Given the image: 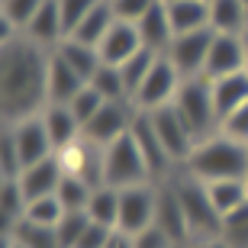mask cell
Segmentation results:
<instances>
[{
  "label": "cell",
  "instance_id": "cell-1",
  "mask_svg": "<svg viewBox=\"0 0 248 248\" xmlns=\"http://www.w3.org/2000/svg\"><path fill=\"white\" fill-rule=\"evenodd\" d=\"M48 48L29 42L23 32L3 42L0 52V97H3V126L39 116L48 107Z\"/></svg>",
  "mask_w": 248,
  "mask_h": 248
},
{
  "label": "cell",
  "instance_id": "cell-2",
  "mask_svg": "<svg viewBox=\"0 0 248 248\" xmlns=\"http://www.w3.org/2000/svg\"><path fill=\"white\" fill-rule=\"evenodd\" d=\"M181 171H187L203 184L226 181V177H248V145L239 139H229L226 132H213L197 142L193 155Z\"/></svg>",
  "mask_w": 248,
  "mask_h": 248
},
{
  "label": "cell",
  "instance_id": "cell-3",
  "mask_svg": "<svg viewBox=\"0 0 248 248\" xmlns=\"http://www.w3.org/2000/svg\"><path fill=\"white\" fill-rule=\"evenodd\" d=\"M174 181V190H177V200L184 206V216H187V226H190V235L193 242L197 239H216L222 229V216L216 213L210 193H206V184L190 177L187 171L171 177Z\"/></svg>",
  "mask_w": 248,
  "mask_h": 248
},
{
  "label": "cell",
  "instance_id": "cell-4",
  "mask_svg": "<svg viewBox=\"0 0 248 248\" xmlns=\"http://www.w3.org/2000/svg\"><path fill=\"white\" fill-rule=\"evenodd\" d=\"M103 181L110 187H116V190L139 187V184H155L145 158H142L136 139H132V132L120 136L116 142H110V145L103 148Z\"/></svg>",
  "mask_w": 248,
  "mask_h": 248
},
{
  "label": "cell",
  "instance_id": "cell-5",
  "mask_svg": "<svg viewBox=\"0 0 248 248\" xmlns=\"http://www.w3.org/2000/svg\"><path fill=\"white\" fill-rule=\"evenodd\" d=\"M174 110L190 126L197 142L213 136V132H219V116H216V107H213V91H210L206 78H187L181 84V91L174 97Z\"/></svg>",
  "mask_w": 248,
  "mask_h": 248
},
{
  "label": "cell",
  "instance_id": "cell-6",
  "mask_svg": "<svg viewBox=\"0 0 248 248\" xmlns=\"http://www.w3.org/2000/svg\"><path fill=\"white\" fill-rule=\"evenodd\" d=\"M181 84H184V78L171 64V58L158 55V62L152 64V71L145 74V81L139 84V91L132 93V107L139 113H155L161 107H171L177 91H181Z\"/></svg>",
  "mask_w": 248,
  "mask_h": 248
},
{
  "label": "cell",
  "instance_id": "cell-7",
  "mask_svg": "<svg viewBox=\"0 0 248 248\" xmlns=\"http://www.w3.org/2000/svg\"><path fill=\"white\" fill-rule=\"evenodd\" d=\"M155 206H158V184H139L120 190V219L116 232L123 235H139L155 222Z\"/></svg>",
  "mask_w": 248,
  "mask_h": 248
},
{
  "label": "cell",
  "instance_id": "cell-8",
  "mask_svg": "<svg viewBox=\"0 0 248 248\" xmlns=\"http://www.w3.org/2000/svg\"><path fill=\"white\" fill-rule=\"evenodd\" d=\"M152 116V126H155L158 139H161V145H165L168 158L174 161V168H184L187 158L193 155V148H197V136L190 132L184 120H181V113L174 110V103L171 107H161V110L148 113Z\"/></svg>",
  "mask_w": 248,
  "mask_h": 248
},
{
  "label": "cell",
  "instance_id": "cell-9",
  "mask_svg": "<svg viewBox=\"0 0 248 248\" xmlns=\"http://www.w3.org/2000/svg\"><path fill=\"white\" fill-rule=\"evenodd\" d=\"M213 39H216V32L206 26V29H197V32H181V36H174V42L168 46L165 55L171 58V64L181 71L184 81L187 78H203V64H206Z\"/></svg>",
  "mask_w": 248,
  "mask_h": 248
},
{
  "label": "cell",
  "instance_id": "cell-10",
  "mask_svg": "<svg viewBox=\"0 0 248 248\" xmlns=\"http://www.w3.org/2000/svg\"><path fill=\"white\" fill-rule=\"evenodd\" d=\"M248 68V46L245 36H235V32H216L210 46V55L203 64V78L206 81H219L226 74L245 71Z\"/></svg>",
  "mask_w": 248,
  "mask_h": 248
},
{
  "label": "cell",
  "instance_id": "cell-11",
  "mask_svg": "<svg viewBox=\"0 0 248 248\" xmlns=\"http://www.w3.org/2000/svg\"><path fill=\"white\" fill-rule=\"evenodd\" d=\"M132 116H136V107L132 103H116V100H107L97 110L87 126H84V139L97 148H107L110 142H116L120 136H126L129 126H132Z\"/></svg>",
  "mask_w": 248,
  "mask_h": 248
},
{
  "label": "cell",
  "instance_id": "cell-12",
  "mask_svg": "<svg viewBox=\"0 0 248 248\" xmlns=\"http://www.w3.org/2000/svg\"><path fill=\"white\" fill-rule=\"evenodd\" d=\"M7 129H10V136H13V142H16L23 171L55 155V145H52V139H48V129H46V123H42V113H39V116H26V120L13 123V126H7Z\"/></svg>",
  "mask_w": 248,
  "mask_h": 248
},
{
  "label": "cell",
  "instance_id": "cell-13",
  "mask_svg": "<svg viewBox=\"0 0 248 248\" xmlns=\"http://www.w3.org/2000/svg\"><path fill=\"white\" fill-rule=\"evenodd\" d=\"M129 132H132V139H136L139 152H142V158H145L148 171H152V181H155V184H158V181H168V177H171L168 171L174 168V161L168 158L165 145H161V139H158L155 126H152V116H148V113H139V110H136Z\"/></svg>",
  "mask_w": 248,
  "mask_h": 248
},
{
  "label": "cell",
  "instance_id": "cell-14",
  "mask_svg": "<svg viewBox=\"0 0 248 248\" xmlns=\"http://www.w3.org/2000/svg\"><path fill=\"white\" fill-rule=\"evenodd\" d=\"M155 226L171 235L174 245H190L193 235H190V226H187V216H184V206L177 200V190H174V181H158V206H155Z\"/></svg>",
  "mask_w": 248,
  "mask_h": 248
},
{
  "label": "cell",
  "instance_id": "cell-15",
  "mask_svg": "<svg viewBox=\"0 0 248 248\" xmlns=\"http://www.w3.org/2000/svg\"><path fill=\"white\" fill-rule=\"evenodd\" d=\"M84 87H87V81L78 71H71V64L52 48V55H48V78H46L48 103H71Z\"/></svg>",
  "mask_w": 248,
  "mask_h": 248
},
{
  "label": "cell",
  "instance_id": "cell-16",
  "mask_svg": "<svg viewBox=\"0 0 248 248\" xmlns=\"http://www.w3.org/2000/svg\"><path fill=\"white\" fill-rule=\"evenodd\" d=\"M23 36L29 42H36L42 48H58L64 42V23H62V10H58V0H46L39 13L29 19V26L23 29Z\"/></svg>",
  "mask_w": 248,
  "mask_h": 248
},
{
  "label": "cell",
  "instance_id": "cell-17",
  "mask_svg": "<svg viewBox=\"0 0 248 248\" xmlns=\"http://www.w3.org/2000/svg\"><path fill=\"white\" fill-rule=\"evenodd\" d=\"M142 48V36H139L136 23H126V19H116L113 23V29L103 36V42L97 46V52H100L103 64H116L120 68L126 58H132Z\"/></svg>",
  "mask_w": 248,
  "mask_h": 248
},
{
  "label": "cell",
  "instance_id": "cell-18",
  "mask_svg": "<svg viewBox=\"0 0 248 248\" xmlns=\"http://www.w3.org/2000/svg\"><path fill=\"white\" fill-rule=\"evenodd\" d=\"M62 177H64V165H62L58 155H52V158H46V161H39V165L26 168V171L19 174V187H23L26 203L55 193L58 184H62Z\"/></svg>",
  "mask_w": 248,
  "mask_h": 248
},
{
  "label": "cell",
  "instance_id": "cell-19",
  "mask_svg": "<svg viewBox=\"0 0 248 248\" xmlns=\"http://www.w3.org/2000/svg\"><path fill=\"white\" fill-rule=\"evenodd\" d=\"M42 123H46L48 139H52V145H55V155L84 139V126L78 123V116L71 113L68 103H48L46 110H42Z\"/></svg>",
  "mask_w": 248,
  "mask_h": 248
},
{
  "label": "cell",
  "instance_id": "cell-20",
  "mask_svg": "<svg viewBox=\"0 0 248 248\" xmlns=\"http://www.w3.org/2000/svg\"><path fill=\"white\" fill-rule=\"evenodd\" d=\"M210 91H213V107H216V116H219V126H222L239 107L248 103V68L226 74L219 81H210Z\"/></svg>",
  "mask_w": 248,
  "mask_h": 248
},
{
  "label": "cell",
  "instance_id": "cell-21",
  "mask_svg": "<svg viewBox=\"0 0 248 248\" xmlns=\"http://www.w3.org/2000/svg\"><path fill=\"white\" fill-rule=\"evenodd\" d=\"M136 29H139V36H142V46L152 48V52H158V55H165L168 46L174 42V26H171L165 0H158L155 7L136 23Z\"/></svg>",
  "mask_w": 248,
  "mask_h": 248
},
{
  "label": "cell",
  "instance_id": "cell-22",
  "mask_svg": "<svg viewBox=\"0 0 248 248\" xmlns=\"http://www.w3.org/2000/svg\"><path fill=\"white\" fill-rule=\"evenodd\" d=\"M174 36L181 32H197L210 26V0H165Z\"/></svg>",
  "mask_w": 248,
  "mask_h": 248
},
{
  "label": "cell",
  "instance_id": "cell-23",
  "mask_svg": "<svg viewBox=\"0 0 248 248\" xmlns=\"http://www.w3.org/2000/svg\"><path fill=\"white\" fill-rule=\"evenodd\" d=\"M210 29L213 32H248V7L245 0H210Z\"/></svg>",
  "mask_w": 248,
  "mask_h": 248
},
{
  "label": "cell",
  "instance_id": "cell-24",
  "mask_svg": "<svg viewBox=\"0 0 248 248\" xmlns=\"http://www.w3.org/2000/svg\"><path fill=\"white\" fill-rule=\"evenodd\" d=\"M113 23H116V13H113L110 0H100V3L81 19V26L74 29L68 39H78V42H84V46H100L103 36L113 29Z\"/></svg>",
  "mask_w": 248,
  "mask_h": 248
},
{
  "label": "cell",
  "instance_id": "cell-25",
  "mask_svg": "<svg viewBox=\"0 0 248 248\" xmlns=\"http://www.w3.org/2000/svg\"><path fill=\"white\" fill-rule=\"evenodd\" d=\"M213 206L219 216H229L232 210H239L248 203V177H226V181H210L206 184Z\"/></svg>",
  "mask_w": 248,
  "mask_h": 248
},
{
  "label": "cell",
  "instance_id": "cell-26",
  "mask_svg": "<svg viewBox=\"0 0 248 248\" xmlns=\"http://www.w3.org/2000/svg\"><path fill=\"white\" fill-rule=\"evenodd\" d=\"M55 52L71 64V71H78L87 84H91L93 74L103 68V58H100V52H97V46H84V42H78V39H64Z\"/></svg>",
  "mask_w": 248,
  "mask_h": 248
},
{
  "label": "cell",
  "instance_id": "cell-27",
  "mask_svg": "<svg viewBox=\"0 0 248 248\" xmlns=\"http://www.w3.org/2000/svg\"><path fill=\"white\" fill-rule=\"evenodd\" d=\"M46 0H0V16H3V42L19 36L29 26V19L39 13Z\"/></svg>",
  "mask_w": 248,
  "mask_h": 248
},
{
  "label": "cell",
  "instance_id": "cell-28",
  "mask_svg": "<svg viewBox=\"0 0 248 248\" xmlns=\"http://www.w3.org/2000/svg\"><path fill=\"white\" fill-rule=\"evenodd\" d=\"M87 216L93 222H100V226H113L116 229V219H120V190L110 184L103 187H93L91 193V203H87Z\"/></svg>",
  "mask_w": 248,
  "mask_h": 248
},
{
  "label": "cell",
  "instance_id": "cell-29",
  "mask_svg": "<svg viewBox=\"0 0 248 248\" xmlns=\"http://www.w3.org/2000/svg\"><path fill=\"white\" fill-rule=\"evenodd\" d=\"M64 203L58 200L55 193H48V197H39V200H29L26 210H23V219L32 222V226H48V229H55L58 222L64 219Z\"/></svg>",
  "mask_w": 248,
  "mask_h": 248
},
{
  "label": "cell",
  "instance_id": "cell-30",
  "mask_svg": "<svg viewBox=\"0 0 248 248\" xmlns=\"http://www.w3.org/2000/svg\"><path fill=\"white\" fill-rule=\"evenodd\" d=\"M23 210H26V197H23L19 181H0V213H3V232H10L19 219H23Z\"/></svg>",
  "mask_w": 248,
  "mask_h": 248
},
{
  "label": "cell",
  "instance_id": "cell-31",
  "mask_svg": "<svg viewBox=\"0 0 248 248\" xmlns=\"http://www.w3.org/2000/svg\"><path fill=\"white\" fill-rule=\"evenodd\" d=\"M91 193H93V187L87 184L84 177L68 174V171H64V177H62V184H58L55 197L64 203V210L71 213V210H87V203H91Z\"/></svg>",
  "mask_w": 248,
  "mask_h": 248
},
{
  "label": "cell",
  "instance_id": "cell-32",
  "mask_svg": "<svg viewBox=\"0 0 248 248\" xmlns=\"http://www.w3.org/2000/svg\"><path fill=\"white\" fill-rule=\"evenodd\" d=\"M158 62V52H152V48H139L132 58H126V62L120 64V74H123V81H126V87H129V97L139 91V84L145 81V74L152 71V64Z\"/></svg>",
  "mask_w": 248,
  "mask_h": 248
},
{
  "label": "cell",
  "instance_id": "cell-33",
  "mask_svg": "<svg viewBox=\"0 0 248 248\" xmlns=\"http://www.w3.org/2000/svg\"><path fill=\"white\" fill-rule=\"evenodd\" d=\"M3 235H13V239L23 242L26 248H62L55 229H48V226H32V222H26V219H19L16 226H13L10 232H3Z\"/></svg>",
  "mask_w": 248,
  "mask_h": 248
},
{
  "label": "cell",
  "instance_id": "cell-34",
  "mask_svg": "<svg viewBox=\"0 0 248 248\" xmlns=\"http://www.w3.org/2000/svg\"><path fill=\"white\" fill-rule=\"evenodd\" d=\"M93 87L107 97V100H116V103H132V97H129V87L126 81H123V74L116 64H103L100 71L93 74Z\"/></svg>",
  "mask_w": 248,
  "mask_h": 248
},
{
  "label": "cell",
  "instance_id": "cell-35",
  "mask_svg": "<svg viewBox=\"0 0 248 248\" xmlns=\"http://www.w3.org/2000/svg\"><path fill=\"white\" fill-rule=\"evenodd\" d=\"M219 239L232 248H248V203L232 210L229 216H222V229Z\"/></svg>",
  "mask_w": 248,
  "mask_h": 248
},
{
  "label": "cell",
  "instance_id": "cell-36",
  "mask_svg": "<svg viewBox=\"0 0 248 248\" xmlns=\"http://www.w3.org/2000/svg\"><path fill=\"white\" fill-rule=\"evenodd\" d=\"M87 222H91V216H87L84 210H71V213H64V219L55 226L58 245H62V248H78V242H81L84 229H87Z\"/></svg>",
  "mask_w": 248,
  "mask_h": 248
},
{
  "label": "cell",
  "instance_id": "cell-37",
  "mask_svg": "<svg viewBox=\"0 0 248 248\" xmlns=\"http://www.w3.org/2000/svg\"><path fill=\"white\" fill-rule=\"evenodd\" d=\"M103 103H107V97H103L93 84H87V87H84V91L78 93L71 103H68V107H71V113L78 116V123H81V126H87V123L97 116V110H100Z\"/></svg>",
  "mask_w": 248,
  "mask_h": 248
},
{
  "label": "cell",
  "instance_id": "cell-38",
  "mask_svg": "<svg viewBox=\"0 0 248 248\" xmlns=\"http://www.w3.org/2000/svg\"><path fill=\"white\" fill-rule=\"evenodd\" d=\"M23 174V161H19L16 142L10 136V129L3 126V142H0V181H19Z\"/></svg>",
  "mask_w": 248,
  "mask_h": 248
},
{
  "label": "cell",
  "instance_id": "cell-39",
  "mask_svg": "<svg viewBox=\"0 0 248 248\" xmlns=\"http://www.w3.org/2000/svg\"><path fill=\"white\" fill-rule=\"evenodd\" d=\"M100 0H58V10H62V23H64V39L71 36L74 29L81 26V19L97 7Z\"/></svg>",
  "mask_w": 248,
  "mask_h": 248
},
{
  "label": "cell",
  "instance_id": "cell-40",
  "mask_svg": "<svg viewBox=\"0 0 248 248\" xmlns=\"http://www.w3.org/2000/svg\"><path fill=\"white\" fill-rule=\"evenodd\" d=\"M155 3H158V0H110L116 19H126V23H139V19L145 16Z\"/></svg>",
  "mask_w": 248,
  "mask_h": 248
},
{
  "label": "cell",
  "instance_id": "cell-41",
  "mask_svg": "<svg viewBox=\"0 0 248 248\" xmlns=\"http://www.w3.org/2000/svg\"><path fill=\"white\" fill-rule=\"evenodd\" d=\"M113 235H116L113 226H100V222L91 219L87 229H84V235H81V242H78V248H107Z\"/></svg>",
  "mask_w": 248,
  "mask_h": 248
},
{
  "label": "cell",
  "instance_id": "cell-42",
  "mask_svg": "<svg viewBox=\"0 0 248 248\" xmlns=\"http://www.w3.org/2000/svg\"><path fill=\"white\" fill-rule=\"evenodd\" d=\"M132 245L136 248H171L174 242H171V235H168L161 226H148L145 232H139V235H132Z\"/></svg>",
  "mask_w": 248,
  "mask_h": 248
},
{
  "label": "cell",
  "instance_id": "cell-43",
  "mask_svg": "<svg viewBox=\"0 0 248 248\" xmlns=\"http://www.w3.org/2000/svg\"><path fill=\"white\" fill-rule=\"evenodd\" d=\"M219 132H226L229 139H239V142H245V145H248V103H245V107H239L229 120L222 123Z\"/></svg>",
  "mask_w": 248,
  "mask_h": 248
},
{
  "label": "cell",
  "instance_id": "cell-44",
  "mask_svg": "<svg viewBox=\"0 0 248 248\" xmlns=\"http://www.w3.org/2000/svg\"><path fill=\"white\" fill-rule=\"evenodd\" d=\"M187 248H232V245H226V242L216 235V239H197V242H190Z\"/></svg>",
  "mask_w": 248,
  "mask_h": 248
},
{
  "label": "cell",
  "instance_id": "cell-45",
  "mask_svg": "<svg viewBox=\"0 0 248 248\" xmlns=\"http://www.w3.org/2000/svg\"><path fill=\"white\" fill-rule=\"evenodd\" d=\"M107 248H136V245H132V235H123V232H116Z\"/></svg>",
  "mask_w": 248,
  "mask_h": 248
},
{
  "label": "cell",
  "instance_id": "cell-46",
  "mask_svg": "<svg viewBox=\"0 0 248 248\" xmlns=\"http://www.w3.org/2000/svg\"><path fill=\"white\" fill-rule=\"evenodd\" d=\"M3 248H26L23 242H16L13 235H3Z\"/></svg>",
  "mask_w": 248,
  "mask_h": 248
},
{
  "label": "cell",
  "instance_id": "cell-47",
  "mask_svg": "<svg viewBox=\"0 0 248 248\" xmlns=\"http://www.w3.org/2000/svg\"><path fill=\"white\" fill-rule=\"evenodd\" d=\"M171 248H187V245H171Z\"/></svg>",
  "mask_w": 248,
  "mask_h": 248
},
{
  "label": "cell",
  "instance_id": "cell-48",
  "mask_svg": "<svg viewBox=\"0 0 248 248\" xmlns=\"http://www.w3.org/2000/svg\"><path fill=\"white\" fill-rule=\"evenodd\" d=\"M245 46H248V32H245Z\"/></svg>",
  "mask_w": 248,
  "mask_h": 248
},
{
  "label": "cell",
  "instance_id": "cell-49",
  "mask_svg": "<svg viewBox=\"0 0 248 248\" xmlns=\"http://www.w3.org/2000/svg\"><path fill=\"white\" fill-rule=\"evenodd\" d=\"M245 3H248V0H245Z\"/></svg>",
  "mask_w": 248,
  "mask_h": 248
},
{
  "label": "cell",
  "instance_id": "cell-50",
  "mask_svg": "<svg viewBox=\"0 0 248 248\" xmlns=\"http://www.w3.org/2000/svg\"><path fill=\"white\" fill-rule=\"evenodd\" d=\"M245 7H248V3H245Z\"/></svg>",
  "mask_w": 248,
  "mask_h": 248
}]
</instances>
